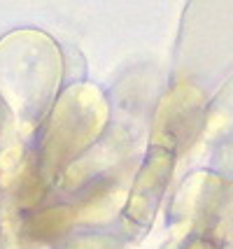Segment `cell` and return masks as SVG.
I'll return each mask as SVG.
<instances>
[]
</instances>
